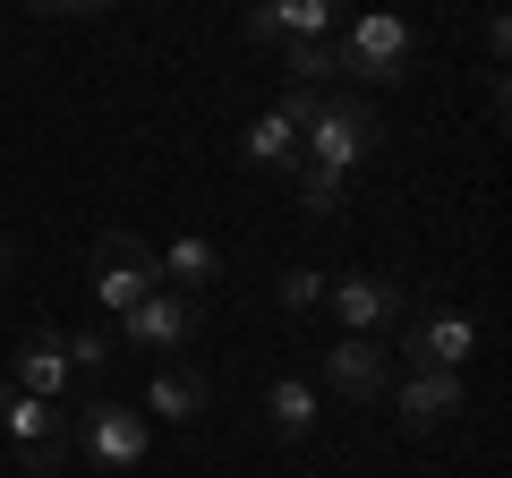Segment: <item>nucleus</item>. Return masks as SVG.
<instances>
[{"mask_svg": "<svg viewBox=\"0 0 512 478\" xmlns=\"http://www.w3.org/2000/svg\"><path fill=\"white\" fill-rule=\"evenodd\" d=\"M265 427H274L282 444H308L316 427H325V393H316L308 376H274V385H265Z\"/></svg>", "mask_w": 512, "mask_h": 478, "instance_id": "nucleus-13", "label": "nucleus"}, {"mask_svg": "<svg viewBox=\"0 0 512 478\" xmlns=\"http://www.w3.org/2000/svg\"><path fill=\"white\" fill-rule=\"evenodd\" d=\"M325 385L342 393V402H384V393H393V350L342 333V342H325Z\"/></svg>", "mask_w": 512, "mask_h": 478, "instance_id": "nucleus-10", "label": "nucleus"}, {"mask_svg": "<svg viewBox=\"0 0 512 478\" xmlns=\"http://www.w3.org/2000/svg\"><path fill=\"white\" fill-rule=\"evenodd\" d=\"M274 299H282V316L325 308V274H316V265H282V274H274Z\"/></svg>", "mask_w": 512, "mask_h": 478, "instance_id": "nucleus-19", "label": "nucleus"}, {"mask_svg": "<svg viewBox=\"0 0 512 478\" xmlns=\"http://www.w3.org/2000/svg\"><path fill=\"white\" fill-rule=\"evenodd\" d=\"M325 308L359 342H393L410 316V291H402V274H342V282H325Z\"/></svg>", "mask_w": 512, "mask_h": 478, "instance_id": "nucleus-3", "label": "nucleus"}, {"mask_svg": "<svg viewBox=\"0 0 512 478\" xmlns=\"http://www.w3.org/2000/svg\"><path fill=\"white\" fill-rule=\"evenodd\" d=\"M478 43H487V60L504 69V52H512V26H504V18H487V26H478Z\"/></svg>", "mask_w": 512, "mask_h": 478, "instance_id": "nucleus-20", "label": "nucleus"}, {"mask_svg": "<svg viewBox=\"0 0 512 478\" xmlns=\"http://www.w3.org/2000/svg\"><path fill=\"white\" fill-rule=\"evenodd\" d=\"M9 393L26 402H77V376H69V350H60V325H35L18 350H9Z\"/></svg>", "mask_w": 512, "mask_h": 478, "instance_id": "nucleus-8", "label": "nucleus"}, {"mask_svg": "<svg viewBox=\"0 0 512 478\" xmlns=\"http://www.w3.org/2000/svg\"><path fill=\"white\" fill-rule=\"evenodd\" d=\"M333 60H342V77H359V86H402L410 60H419V26L393 18V9H367V18H350L342 35H333Z\"/></svg>", "mask_w": 512, "mask_h": 478, "instance_id": "nucleus-2", "label": "nucleus"}, {"mask_svg": "<svg viewBox=\"0 0 512 478\" xmlns=\"http://www.w3.org/2000/svg\"><path fill=\"white\" fill-rule=\"evenodd\" d=\"M154 265H163V291H188V299L222 282V248H214V239H197V231L163 239V248H154Z\"/></svg>", "mask_w": 512, "mask_h": 478, "instance_id": "nucleus-14", "label": "nucleus"}, {"mask_svg": "<svg viewBox=\"0 0 512 478\" xmlns=\"http://www.w3.org/2000/svg\"><path fill=\"white\" fill-rule=\"evenodd\" d=\"M393 419L410 427V436H436V427H453L461 410H470V385L461 376H436V368H410V376H393Z\"/></svg>", "mask_w": 512, "mask_h": 478, "instance_id": "nucleus-9", "label": "nucleus"}, {"mask_svg": "<svg viewBox=\"0 0 512 478\" xmlns=\"http://www.w3.org/2000/svg\"><path fill=\"white\" fill-rule=\"evenodd\" d=\"M77 419H86V461H103V470H137L154 453V419L137 402H86Z\"/></svg>", "mask_w": 512, "mask_h": 478, "instance_id": "nucleus-7", "label": "nucleus"}, {"mask_svg": "<svg viewBox=\"0 0 512 478\" xmlns=\"http://www.w3.org/2000/svg\"><path fill=\"white\" fill-rule=\"evenodd\" d=\"M9 265H18V248H9V239H0V282H9Z\"/></svg>", "mask_w": 512, "mask_h": 478, "instance_id": "nucleus-21", "label": "nucleus"}, {"mask_svg": "<svg viewBox=\"0 0 512 478\" xmlns=\"http://www.w3.org/2000/svg\"><path fill=\"white\" fill-rule=\"evenodd\" d=\"M0 427H9V453H18L26 478H52V470H60V410H52V402H26V393H9Z\"/></svg>", "mask_w": 512, "mask_h": 478, "instance_id": "nucleus-11", "label": "nucleus"}, {"mask_svg": "<svg viewBox=\"0 0 512 478\" xmlns=\"http://www.w3.org/2000/svg\"><path fill=\"white\" fill-rule=\"evenodd\" d=\"M376 154H384V129H376V111H367L359 94H325L316 120L299 129V163H308V171H333V180L367 171Z\"/></svg>", "mask_w": 512, "mask_h": 478, "instance_id": "nucleus-1", "label": "nucleus"}, {"mask_svg": "<svg viewBox=\"0 0 512 478\" xmlns=\"http://www.w3.org/2000/svg\"><path fill=\"white\" fill-rule=\"evenodd\" d=\"M239 163L248 171H299V129L282 120V111H256L248 137H239Z\"/></svg>", "mask_w": 512, "mask_h": 478, "instance_id": "nucleus-15", "label": "nucleus"}, {"mask_svg": "<svg viewBox=\"0 0 512 478\" xmlns=\"http://www.w3.org/2000/svg\"><path fill=\"white\" fill-rule=\"evenodd\" d=\"M282 77H291V86H316V94H333L342 60H333V43H282Z\"/></svg>", "mask_w": 512, "mask_h": 478, "instance_id": "nucleus-18", "label": "nucleus"}, {"mask_svg": "<svg viewBox=\"0 0 512 478\" xmlns=\"http://www.w3.org/2000/svg\"><path fill=\"white\" fill-rule=\"evenodd\" d=\"M60 350H69V376H77V393H94V385L111 376V359H120L111 325H69V333H60Z\"/></svg>", "mask_w": 512, "mask_h": 478, "instance_id": "nucleus-16", "label": "nucleus"}, {"mask_svg": "<svg viewBox=\"0 0 512 478\" xmlns=\"http://www.w3.org/2000/svg\"><path fill=\"white\" fill-rule=\"evenodd\" d=\"M197 333H205V299L154 291V299H137V308L111 325V342H120V350H146V359H171V350H188Z\"/></svg>", "mask_w": 512, "mask_h": 478, "instance_id": "nucleus-4", "label": "nucleus"}, {"mask_svg": "<svg viewBox=\"0 0 512 478\" xmlns=\"http://www.w3.org/2000/svg\"><path fill=\"white\" fill-rule=\"evenodd\" d=\"M0 410H9V385H0Z\"/></svg>", "mask_w": 512, "mask_h": 478, "instance_id": "nucleus-22", "label": "nucleus"}, {"mask_svg": "<svg viewBox=\"0 0 512 478\" xmlns=\"http://www.w3.org/2000/svg\"><path fill=\"white\" fill-rule=\"evenodd\" d=\"M154 291H163V265H154V248L137 231H103L94 239V299H103V316H128Z\"/></svg>", "mask_w": 512, "mask_h": 478, "instance_id": "nucleus-5", "label": "nucleus"}, {"mask_svg": "<svg viewBox=\"0 0 512 478\" xmlns=\"http://www.w3.org/2000/svg\"><path fill=\"white\" fill-rule=\"evenodd\" d=\"M384 350H402L410 368H436V376H461L478 359V325L461 308H419V316H402V333Z\"/></svg>", "mask_w": 512, "mask_h": 478, "instance_id": "nucleus-6", "label": "nucleus"}, {"mask_svg": "<svg viewBox=\"0 0 512 478\" xmlns=\"http://www.w3.org/2000/svg\"><path fill=\"white\" fill-rule=\"evenodd\" d=\"M137 410H146V419H171V427H197L205 410H214V385H205L197 368H154Z\"/></svg>", "mask_w": 512, "mask_h": 478, "instance_id": "nucleus-12", "label": "nucleus"}, {"mask_svg": "<svg viewBox=\"0 0 512 478\" xmlns=\"http://www.w3.org/2000/svg\"><path fill=\"white\" fill-rule=\"evenodd\" d=\"M291 180H299V214H308V222H342V214H350V180H333V171H308V163H299Z\"/></svg>", "mask_w": 512, "mask_h": 478, "instance_id": "nucleus-17", "label": "nucleus"}]
</instances>
